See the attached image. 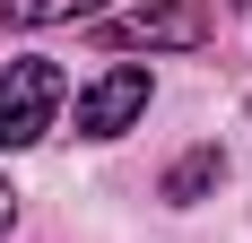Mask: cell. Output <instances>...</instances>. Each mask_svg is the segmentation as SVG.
I'll list each match as a JSON object with an SVG mask.
<instances>
[{
	"label": "cell",
	"instance_id": "cell-2",
	"mask_svg": "<svg viewBox=\"0 0 252 243\" xmlns=\"http://www.w3.org/2000/svg\"><path fill=\"white\" fill-rule=\"evenodd\" d=\"M209 0H157V9H130V18L104 26L113 52H200L209 44Z\"/></svg>",
	"mask_w": 252,
	"mask_h": 243
},
{
	"label": "cell",
	"instance_id": "cell-4",
	"mask_svg": "<svg viewBox=\"0 0 252 243\" xmlns=\"http://www.w3.org/2000/svg\"><path fill=\"white\" fill-rule=\"evenodd\" d=\"M218 182H226V156H218V139H209V148H191V156L165 174V200H174V209H191V200H209Z\"/></svg>",
	"mask_w": 252,
	"mask_h": 243
},
{
	"label": "cell",
	"instance_id": "cell-5",
	"mask_svg": "<svg viewBox=\"0 0 252 243\" xmlns=\"http://www.w3.org/2000/svg\"><path fill=\"white\" fill-rule=\"evenodd\" d=\"M104 0H0V26H70V18H96Z\"/></svg>",
	"mask_w": 252,
	"mask_h": 243
},
{
	"label": "cell",
	"instance_id": "cell-3",
	"mask_svg": "<svg viewBox=\"0 0 252 243\" xmlns=\"http://www.w3.org/2000/svg\"><path fill=\"white\" fill-rule=\"evenodd\" d=\"M148 70H139V61H113V70L104 78H87V87H78V139H122L130 122L148 113Z\"/></svg>",
	"mask_w": 252,
	"mask_h": 243
},
{
	"label": "cell",
	"instance_id": "cell-6",
	"mask_svg": "<svg viewBox=\"0 0 252 243\" xmlns=\"http://www.w3.org/2000/svg\"><path fill=\"white\" fill-rule=\"evenodd\" d=\"M9 226H18V191L0 182V235H9Z\"/></svg>",
	"mask_w": 252,
	"mask_h": 243
},
{
	"label": "cell",
	"instance_id": "cell-1",
	"mask_svg": "<svg viewBox=\"0 0 252 243\" xmlns=\"http://www.w3.org/2000/svg\"><path fill=\"white\" fill-rule=\"evenodd\" d=\"M61 70L52 61H9L0 70V148H35L52 130V113H61Z\"/></svg>",
	"mask_w": 252,
	"mask_h": 243
}]
</instances>
